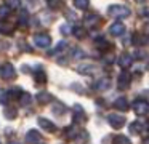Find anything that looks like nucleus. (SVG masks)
<instances>
[{
  "label": "nucleus",
  "mask_w": 149,
  "mask_h": 144,
  "mask_svg": "<svg viewBox=\"0 0 149 144\" xmlns=\"http://www.w3.org/2000/svg\"><path fill=\"white\" fill-rule=\"evenodd\" d=\"M107 13H109L111 16H114V18H128L130 8H127V6H123V5H112V6H109Z\"/></svg>",
  "instance_id": "f257e3e1"
},
{
  "label": "nucleus",
  "mask_w": 149,
  "mask_h": 144,
  "mask_svg": "<svg viewBox=\"0 0 149 144\" xmlns=\"http://www.w3.org/2000/svg\"><path fill=\"white\" fill-rule=\"evenodd\" d=\"M0 75H2L3 80H13L15 77H16V70H15L13 64H10V63L2 64V66H0Z\"/></svg>",
  "instance_id": "f03ea898"
},
{
  "label": "nucleus",
  "mask_w": 149,
  "mask_h": 144,
  "mask_svg": "<svg viewBox=\"0 0 149 144\" xmlns=\"http://www.w3.org/2000/svg\"><path fill=\"white\" fill-rule=\"evenodd\" d=\"M107 122H109V125L114 128V130H119V128H122L123 125H125V115H122V114H109L107 115Z\"/></svg>",
  "instance_id": "7ed1b4c3"
},
{
  "label": "nucleus",
  "mask_w": 149,
  "mask_h": 144,
  "mask_svg": "<svg viewBox=\"0 0 149 144\" xmlns=\"http://www.w3.org/2000/svg\"><path fill=\"white\" fill-rule=\"evenodd\" d=\"M133 111L136 115H146L149 111V102L146 99H135L133 101Z\"/></svg>",
  "instance_id": "20e7f679"
},
{
  "label": "nucleus",
  "mask_w": 149,
  "mask_h": 144,
  "mask_svg": "<svg viewBox=\"0 0 149 144\" xmlns=\"http://www.w3.org/2000/svg\"><path fill=\"white\" fill-rule=\"evenodd\" d=\"M130 83H132V75H130L127 70L119 74V79H117V85H119V90H128Z\"/></svg>",
  "instance_id": "39448f33"
},
{
  "label": "nucleus",
  "mask_w": 149,
  "mask_h": 144,
  "mask_svg": "<svg viewBox=\"0 0 149 144\" xmlns=\"http://www.w3.org/2000/svg\"><path fill=\"white\" fill-rule=\"evenodd\" d=\"M34 43L39 48H48L50 43H52V38H50L48 34H37L34 35Z\"/></svg>",
  "instance_id": "423d86ee"
},
{
  "label": "nucleus",
  "mask_w": 149,
  "mask_h": 144,
  "mask_svg": "<svg viewBox=\"0 0 149 144\" xmlns=\"http://www.w3.org/2000/svg\"><path fill=\"white\" fill-rule=\"evenodd\" d=\"M82 122H87V115H85L84 109L80 106H74V114H72V123L79 125Z\"/></svg>",
  "instance_id": "0eeeda50"
},
{
  "label": "nucleus",
  "mask_w": 149,
  "mask_h": 144,
  "mask_svg": "<svg viewBox=\"0 0 149 144\" xmlns=\"http://www.w3.org/2000/svg\"><path fill=\"white\" fill-rule=\"evenodd\" d=\"M39 125H40V127H42L45 131H48V133H55V131H56V125L53 123V122H50L48 118L40 117V118H39Z\"/></svg>",
  "instance_id": "6e6552de"
},
{
  "label": "nucleus",
  "mask_w": 149,
  "mask_h": 144,
  "mask_svg": "<svg viewBox=\"0 0 149 144\" xmlns=\"http://www.w3.org/2000/svg\"><path fill=\"white\" fill-rule=\"evenodd\" d=\"M40 139H42V134H40L37 130H31V131H27V134H26V141H27L29 144H39V143H40Z\"/></svg>",
  "instance_id": "1a4fd4ad"
},
{
  "label": "nucleus",
  "mask_w": 149,
  "mask_h": 144,
  "mask_svg": "<svg viewBox=\"0 0 149 144\" xmlns=\"http://www.w3.org/2000/svg\"><path fill=\"white\" fill-rule=\"evenodd\" d=\"M111 86V80L107 79V77H103V79L96 80V82L93 83V88L98 90V91H104V90H107Z\"/></svg>",
  "instance_id": "9d476101"
},
{
  "label": "nucleus",
  "mask_w": 149,
  "mask_h": 144,
  "mask_svg": "<svg viewBox=\"0 0 149 144\" xmlns=\"http://www.w3.org/2000/svg\"><path fill=\"white\" fill-rule=\"evenodd\" d=\"M111 35H114V37H120V35H123V32H125V26L122 24V22H114L112 26H111L109 29Z\"/></svg>",
  "instance_id": "9b49d317"
},
{
  "label": "nucleus",
  "mask_w": 149,
  "mask_h": 144,
  "mask_svg": "<svg viewBox=\"0 0 149 144\" xmlns=\"http://www.w3.org/2000/svg\"><path fill=\"white\" fill-rule=\"evenodd\" d=\"M114 107L117 109V111H120V112H125V111H128V101H127V98H123V96H120V98H117L116 101H114Z\"/></svg>",
  "instance_id": "f8f14e48"
},
{
  "label": "nucleus",
  "mask_w": 149,
  "mask_h": 144,
  "mask_svg": "<svg viewBox=\"0 0 149 144\" xmlns=\"http://www.w3.org/2000/svg\"><path fill=\"white\" fill-rule=\"evenodd\" d=\"M117 64H119L122 69H127V67H130L133 64V56H132V54H120Z\"/></svg>",
  "instance_id": "ddd939ff"
},
{
  "label": "nucleus",
  "mask_w": 149,
  "mask_h": 144,
  "mask_svg": "<svg viewBox=\"0 0 149 144\" xmlns=\"http://www.w3.org/2000/svg\"><path fill=\"white\" fill-rule=\"evenodd\" d=\"M64 134L69 138V139H75V138H77L79 134H80V131H79V128H77V127H75V123H72L71 127H68V128L64 130Z\"/></svg>",
  "instance_id": "4468645a"
},
{
  "label": "nucleus",
  "mask_w": 149,
  "mask_h": 144,
  "mask_svg": "<svg viewBox=\"0 0 149 144\" xmlns=\"http://www.w3.org/2000/svg\"><path fill=\"white\" fill-rule=\"evenodd\" d=\"M36 99H37L39 102H42V104H47V102L53 101V96L50 95L48 91H40V93H37Z\"/></svg>",
  "instance_id": "2eb2a0df"
},
{
  "label": "nucleus",
  "mask_w": 149,
  "mask_h": 144,
  "mask_svg": "<svg viewBox=\"0 0 149 144\" xmlns=\"http://www.w3.org/2000/svg\"><path fill=\"white\" fill-rule=\"evenodd\" d=\"M77 70H79L80 74H85V75H90V74H93L95 70H96V67H95V66H91V64H84V66H80Z\"/></svg>",
  "instance_id": "dca6fc26"
},
{
  "label": "nucleus",
  "mask_w": 149,
  "mask_h": 144,
  "mask_svg": "<svg viewBox=\"0 0 149 144\" xmlns=\"http://www.w3.org/2000/svg\"><path fill=\"white\" fill-rule=\"evenodd\" d=\"M23 93H24V91H21L18 86H13V88L8 90V98H10V99H19Z\"/></svg>",
  "instance_id": "f3484780"
},
{
  "label": "nucleus",
  "mask_w": 149,
  "mask_h": 144,
  "mask_svg": "<svg viewBox=\"0 0 149 144\" xmlns=\"http://www.w3.org/2000/svg\"><path fill=\"white\" fill-rule=\"evenodd\" d=\"M143 123H139V122H132L130 123V133H133V134H139L143 131Z\"/></svg>",
  "instance_id": "a211bd4d"
},
{
  "label": "nucleus",
  "mask_w": 149,
  "mask_h": 144,
  "mask_svg": "<svg viewBox=\"0 0 149 144\" xmlns=\"http://www.w3.org/2000/svg\"><path fill=\"white\" fill-rule=\"evenodd\" d=\"M112 144H132V141L123 134H117V136L112 138Z\"/></svg>",
  "instance_id": "6ab92c4d"
},
{
  "label": "nucleus",
  "mask_w": 149,
  "mask_h": 144,
  "mask_svg": "<svg viewBox=\"0 0 149 144\" xmlns=\"http://www.w3.org/2000/svg\"><path fill=\"white\" fill-rule=\"evenodd\" d=\"M11 8L8 5H0V19H7L10 16Z\"/></svg>",
  "instance_id": "aec40b11"
},
{
  "label": "nucleus",
  "mask_w": 149,
  "mask_h": 144,
  "mask_svg": "<svg viewBox=\"0 0 149 144\" xmlns=\"http://www.w3.org/2000/svg\"><path fill=\"white\" fill-rule=\"evenodd\" d=\"M74 5L79 10H87L90 6V0H74Z\"/></svg>",
  "instance_id": "412c9836"
},
{
  "label": "nucleus",
  "mask_w": 149,
  "mask_h": 144,
  "mask_svg": "<svg viewBox=\"0 0 149 144\" xmlns=\"http://www.w3.org/2000/svg\"><path fill=\"white\" fill-rule=\"evenodd\" d=\"M19 102H21V106H29L31 102H32V96H31L29 93H23L21 98H19Z\"/></svg>",
  "instance_id": "4be33fe9"
},
{
  "label": "nucleus",
  "mask_w": 149,
  "mask_h": 144,
  "mask_svg": "<svg viewBox=\"0 0 149 144\" xmlns=\"http://www.w3.org/2000/svg\"><path fill=\"white\" fill-rule=\"evenodd\" d=\"M34 77H36V80L39 83H42V82L45 83L47 82V75H45V72H43L42 69H37V72H36V75H34Z\"/></svg>",
  "instance_id": "5701e85b"
},
{
  "label": "nucleus",
  "mask_w": 149,
  "mask_h": 144,
  "mask_svg": "<svg viewBox=\"0 0 149 144\" xmlns=\"http://www.w3.org/2000/svg\"><path fill=\"white\" fill-rule=\"evenodd\" d=\"M5 117L7 118H10V120H13L15 117H16V109L15 107H5Z\"/></svg>",
  "instance_id": "b1692460"
},
{
  "label": "nucleus",
  "mask_w": 149,
  "mask_h": 144,
  "mask_svg": "<svg viewBox=\"0 0 149 144\" xmlns=\"http://www.w3.org/2000/svg\"><path fill=\"white\" fill-rule=\"evenodd\" d=\"M72 32H74V35L77 38H84L85 35H87V32H85L84 27H74V31H72Z\"/></svg>",
  "instance_id": "393cba45"
},
{
  "label": "nucleus",
  "mask_w": 149,
  "mask_h": 144,
  "mask_svg": "<svg viewBox=\"0 0 149 144\" xmlns=\"http://www.w3.org/2000/svg\"><path fill=\"white\" fill-rule=\"evenodd\" d=\"M0 34H7V35H10V34H13V26H10V24H7V26H2L0 27Z\"/></svg>",
  "instance_id": "a878e982"
},
{
  "label": "nucleus",
  "mask_w": 149,
  "mask_h": 144,
  "mask_svg": "<svg viewBox=\"0 0 149 144\" xmlns=\"http://www.w3.org/2000/svg\"><path fill=\"white\" fill-rule=\"evenodd\" d=\"M8 91H5L3 88H0V104H5V102L8 101Z\"/></svg>",
  "instance_id": "bb28decb"
},
{
  "label": "nucleus",
  "mask_w": 149,
  "mask_h": 144,
  "mask_svg": "<svg viewBox=\"0 0 149 144\" xmlns=\"http://www.w3.org/2000/svg\"><path fill=\"white\" fill-rule=\"evenodd\" d=\"M53 111H55V112H58L59 115H63V114L66 112V107H64L63 104H59V102H56V104L53 106Z\"/></svg>",
  "instance_id": "cd10ccee"
},
{
  "label": "nucleus",
  "mask_w": 149,
  "mask_h": 144,
  "mask_svg": "<svg viewBox=\"0 0 149 144\" xmlns=\"http://www.w3.org/2000/svg\"><path fill=\"white\" fill-rule=\"evenodd\" d=\"M63 48H66V42H59L58 43V47L53 50V54H58V53H61L63 51Z\"/></svg>",
  "instance_id": "c85d7f7f"
},
{
  "label": "nucleus",
  "mask_w": 149,
  "mask_h": 144,
  "mask_svg": "<svg viewBox=\"0 0 149 144\" xmlns=\"http://www.w3.org/2000/svg\"><path fill=\"white\" fill-rule=\"evenodd\" d=\"M96 21H98L96 15H88L87 18H85V22H87V24H93V22H96Z\"/></svg>",
  "instance_id": "c756f323"
},
{
  "label": "nucleus",
  "mask_w": 149,
  "mask_h": 144,
  "mask_svg": "<svg viewBox=\"0 0 149 144\" xmlns=\"http://www.w3.org/2000/svg\"><path fill=\"white\" fill-rule=\"evenodd\" d=\"M48 5H50V8H59V6H61V2H59V0H48Z\"/></svg>",
  "instance_id": "7c9ffc66"
},
{
  "label": "nucleus",
  "mask_w": 149,
  "mask_h": 144,
  "mask_svg": "<svg viewBox=\"0 0 149 144\" xmlns=\"http://www.w3.org/2000/svg\"><path fill=\"white\" fill-rule=\"evenodd\" d=\"M74 31V29H71V26H68V24H64V26H61V34H71V32Z\"/></svg>",
  "instance_id": "2f4dec72"
},
{
  "label": "nucleus",
  "mask_w": 149,
  "mask_h": 144,
  "mask_svg": "<svg viewBox=\"0 0 149 144\" xmlns=\"http://www.w3.org/2000/svg\"><path fill=\"white\" fill-rule=\"evenodd\" d=\"M26 21H27V13L23 11V15H21V18H19V24L24 26V24H26Z\"/></svg>",
  "instance_id": "473e14b6"
},
{
  "label": "nucleus",
  "mask_w": 149,
  "mask_h": 144,
  "mask_svg": "<svg viewBox=\"0 0 149 144\" xmlns=\"http://www.w3.org/2000/svg\"><path fill=\"white\" fill-rule=\"evenodd\" d=\"M7 3H8V6H10V8H15V6L19 5V0H7Z\"/></svg>",
  "instance_id": "72a5a7b5"
},
{
  "label": "nucleus",
  "mask_w": 149,
  "mask_h": 144,
  "mask_svg": "<svg viewBox=\"0 0 149 144\" xmlns=\"http://www.w3.org/2000/svg\"><path fill=\"white\" fill-rule=\"evenodd\" d=\"M74 53H75V54H74L75 58H84V56H85V53H84V51H80L79 48H75V50H74Z\"/></svg>",
  "instance_id": "f704fd0d"
},
{
  "label": "nucleus",
  "mask_w": 149,
  "mask_h": 144,
  "mask_svg": "<svg viewBox=\"0 0 149 144\" xmlns=\"http://www.w3.org/2000/svg\"><path fill=\"white\" fill-rule=\"evenodd\" d=\"M144 32H146V35H149V22L144 24Z\"/></svg>",
  "instance_id": "c9c22d12"
},
{
  "label": "nucleus",
  "mask_w": 149,
  "mask_h": 144,
  "mask_svg": "<svg viewBox=\"0 0 149 144\" xmlns=\"http://www.w3.org/2000/svg\"><path fill=\"white\" fill-rule=\"evenodd\" d=\"M143 15H144V16H149V6H148V8H144V10H143Z\"/></svg>",
  "instance_id": "e433bc0d"
},
{
  "label": "nucleus",
  "mask_w": 149,
  "mask_h": 144,
  "mask_svg": "<svg viewBox=\"0 0 149 144\" xmlns=\"http://www.w3.org/2000/svg\"><path fill=\"white\" fill-rule=\"evenodd\" d=\"M144 128H146V130L149 131V118H148V120H146V123H144Z\"/></svg>",
  "instance_id": "4c0bfd02"
},
{
  "label": "nucleus",
  "mask_w": 149,
  "mask_h": 144,
  "mask_svg": "<svg viewBox=\"0 0 149 144\" xmlns=\"http://www.w3.org/2000/svg\"><path fill=\"white\" fill-rule=\"evenodd\" d=\"M141 144H149V136L148 138H144V139H143V143Z\"/></svg>",
  "instance_id": "58836bf2"
},
{
  "label": "nucleus",
  "mask_w": 149,
  "mask_h": 144,
  "mask_svg": "<svg viewBox=\"0 0 149 144\" xmlns=\"http://www.w3.org/2000/svg\"><path fill=\"white\" fill-rule=\"evenodd\" d=\"M8 144H21V143H16V141H11V143H8Z\"/></svg>",
  "instance_id": "ea45409f"
}]
</instances>
